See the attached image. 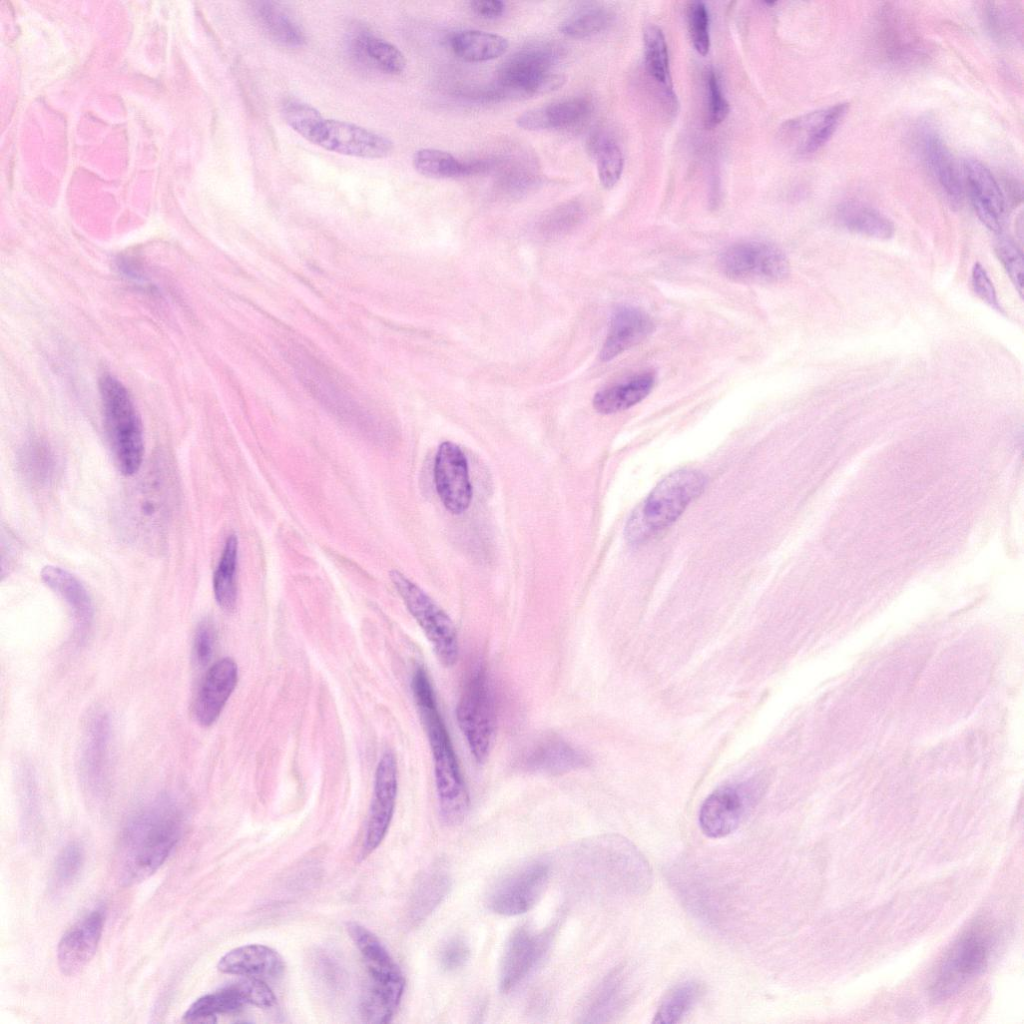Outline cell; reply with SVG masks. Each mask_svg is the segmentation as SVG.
<instances>
[{
    "mask_svg": "<svg viewBox=\"0 0 1024 1024\" xmlns=\"http://www.w3.org/2000/svg\"><path fill=\"white\" fill-rule=\"evenodd\" d=\"M104 424L120 472L134 475L142 465L143 432L140 417L126 387L113 375L100 378Z\"/></svg>",
    "mask_w": 1024,
    "mask_h": 1024,
    "instance_id": "cell-7",
    "label": "cell"
},
{
    "mask_svg": "<svg viewBox=\"0 0 1024 1024\" xmlns=\"http://www.w3.org/2000/svg\"><path fill=\"white\" fill-rule=\"evenodd\" d=\"M253 11L260 26L274 41L290 47L305 43L306 37L302 28L277 3L255 2Z\"/></svg>",
    "mask_w": 1024,
    "mask_h": 1024,
    "instance_id": "cell-33",
    "label": "cell"
},
{
    "mask_svg": "<svg viewBox=\"0 0 1024 1024\" xmlns=\"http://www.w3.org/2000/svg\"><path fill=\"white\" fill-rule=\"evenodd\" d=\"M706 118L707 128H714L721 124L729 114V103L725 98L720 80L713 69L706 72Z\"/></svg>",
    "mask_w": 1024,
    "mask_h": 1024,
    "instance_id": "cell-47",
    "label": "cell"
},
{
    "mask_svg": "<svg viewBox=\"0 0 1024 1024\" xmlns=\"http://www.w3.org/2000/svg\"><path fill=\"white\" fill-rule=\"evenodd\" d=\"M238 681V668L231 658H222L207 671L195 701V717L203 726L220 716Z\"/></svg>",
    "mask_w": 1024,
    "mask_h": 1024,
    "instance_id": "cell-21",
    "label": "cell"
},
{
    "mask_svg": "<svg viewBox=\"0 0 1024 1024\" xmlns=\"http://www.w3.org/2000/svg\"><path fill=\"white\" fill-rule=\"evenodd\" d=\"M217 968L225 974L272 978L284 971L285 964L274 949L261 944H248L227 952L219 960Z\"/></svg>",
    "mask_w": 1024,
    "mask_h": 1024,
    "instance_id": "cell-26",
    "label": "cell"
},
{
    "mask_svg": "<svg viewBox=\"0 0 1024 1024\" xmlns=\"http://www.w3.org/2000/svg\"><path fill=\"white\" fill-rule=\"evenodd\" d=\"M368 972V986L361 1000V1015L368 1023H386L396 1011L405 986L401 970L379 939L365 927H348Z\"/></svg>",
    "mask_w": 1024,
    "mask_h": 1024,
    "instance_id": "cell-5",
    "label": "cell"
},
{
    "mask_svg": "<svg viewBox=\"0 0 1024 1024\" xmlns=\"http://www.w3.org/2000/svg\"><path fill=\"white\" fill-rule=\"evenodd\" d=\"M984 18L990 34L999 41L1013 40L1018 32L1017 13L999 3H987Z\"/></svg>",
    "mask_w": 1024,
    "mask_h": 1024,
    "instance_id": "cell-46",
    "label": "cell"
},
{
    "mask_svg": "<svg viewBox=\"0 0 1024 1024\" xmlns=\"http://www.w3.org/2000/svg\"><path fill=\"white\" fill-rule=\"evenodd\" d=\"M282 115L287 124L306 139L324 119L315 108L296 100L283 104Z\"/></svg>",
    "mask_w": 1024,
    "mask_h": 1024,
    "instance_id": "cell-48",
    "label": "cell"
},
{
    "mask_svg": "<svg viewBox=\"0 0 1024 1024\" xmlns=\"http://www.w3.org/2000/svg\"><path fill=\"white\" fill-rule=\"evenodd\" d=\"M592 111L590 100L575 97L528 110L516 119V123L529 131L571 128L587 120Z\"/></svg>",
    "mask_w": 1024,
    "mask_h": 1024,
    "instance_id": "cell-27",
    "label": "cell"
},
{
    "mask_svg": "<svg viewBox=\"0 0 1024 1024\" xmlns=\"http://www.w3.org/2000/svg\"><path fill=\"white\" fill-rule=\"evenodd\" d=\"M546 937L526 927L517 929L508 940L500 965L502 992L513 990L536 966L544 953Z\"/></svg>",
    "mask_w": 1024,
    "mask_h": 1024,
    "instance_id": "cell-19",
    "label": "cell"
},
{
    "mask_svg": "<svg viewBox=\"0 0 1024 1024\" xmlns=\"http://www.w3.org/2000/svg\"><path fill=\"white\" fill-rule=\"evenodd\" d=\"M994 933L984 922L969 926L949 947L932 977L929 994L943 1001L965 987L987 967Z\"/></svg>",
    "mask_w": 1024,
    "mask_h": 1024,
    "instance_id": "cell-8",
    "label": "cell"
},
{
    "mask_svg": "<svg viewBox=\"0 0 1024 1024\" xmlns=\"http://www.w3.org/2000/svg\"><path fill=\"white\" fill-rule=\"evenodd\" d=\"M549 873L547 863L534 861L507 875L496 884L488 897L491 910L506 916L527 912L542 894Z\"/></svg>",
    "mask_w": 1024,
    "mask_h": 1024,
    "instance_id": "cell-14",
    "label": "cell"
},
{
    "mask_svg": "<svg viewBox=\"0 0 1024 1024\" xmlns=\"http://www.w3.org/2000/svg\"><path fill=\"white\" fill-rule=\"evenodd\" d=\"M705 484L704 475L692 469L667 475L631 514L625 528L627 540L637 545L669 527L702 493Z\"/></svg>",
    "mask_w": 1024,
    "mask_h": 1024,
    "instance_id": "cell-4",
    "label": "cell"
},
{
    "mask_svg": "<svg viewBox=\"0 0 1024 1024\" xmlns=\"http://www.w3.org/2000/svg\"><path fill=\"white\" fill-rule=\"evenodd\" d=\"M459 727L471 754L483 763L492 747L496 730V708L486 668L476 665L470 672L456 708Z\"/></svg>",
    "mask_w": 1024,
    "mask_h": 1024,
    "instance_id": "cell-9",
    "label": "cell"
},
{
    "mask_svg": "<svg viewBox=\"0 0 1024 1024\" xmlns=\"http://www.w3.org/2000/svg\"><path fill=\"white\" fill-rule=\"evenodd\" d=\"M583 216L584 210L579 202H568L555 208L541 220L539 232L549 238L561 236L577 226Z\"/></svg>",
    "mask_w": 1024,
    "mask_h": 1024,
    "instance_id": "cell-45",
    "label": "cell"
},
{
    "mask_svg": "<svg viewBox=\"0 0 1024 1024\" xmlns=\"http://www.w3.org/2000/svg\"><path fill=\"white\" fill-rule=\"evenodd\" d=\"M450 888V879L441 870L430 871L420 882L414 901V913L422 918L433 911Z\"/></svg>",
    "mask_w": 1024,
    "mask_h": 1024,
    "instance_id": "cell-44",
    "label": "cell"
},
{
    "mask_svg": "<svg viewBox=\"0 0 1024 1024\" xmlns=\"http://www.w3.org/2000/svg\"><path fill=\"white\" fill-rule=\"evenodd\" d=\"M494 165L493 160L490 159H479L467 162H462V175H476L482 174L490 170Z\"/></svg>",
    "mask_w": 1024,
    "mask_h": 1024,
    "instance_id": "cell-57",
    "label": "cell"
},
{
    "mask_svg": "<svg viewBox=\"0 0 1024 1024\" xmlns=\"http://www.w3.org/2000/svg\"><path fill=\"white\" fill-rule=\"evenodd\" d=\"M996 253L1017 291L1023 293V257L1018 248L1008 239H1000Z\"/></svg>",
    "mask_w": 1024,
    "mask_h": 1024,
    "instance_id": "cell-51",
    "label": "cell"
},
{
    "mask_svg": "<svg viewBox=\"0 0 1024 1024\" xmlns=\"http://www.w3.org/2000/svg\"><path fill=\"white\" fill-rule=\"evenodd\" d=\"M688 31L694 49L706 55L710 49L709 12L701 1L691 2L687 12Z\"/></svg>",
    "mask_w": 1024,
    "mask_h": 1024,
    "instance_id": "cell-49",
    "label": "cell"
},
{
    "mask_svg": "<svg viewBox=\"0 0 1024 1024\" xmlns=\"http://www.w3.org/2000/svg\"><path fill=\"white\" fill-rule=\"evenodd\" d=\"M109 723L103 716L95 718L88 731L83 765L88 781L92 785L102 782L107 754Z\"/></svg>",
    "mask_w": 1024,
    "mask_h": 1024,
    "instance_id": "cell-39",
    "label": "cell"
},
{
    "mask_svg": "<svg viewBox=\"0 0 1024 1024\" xmlns=\"http://www.w3.org/2000/svg\"><path fill=\"white\" fill-rule=\"evenodd\" d=\"M876 34L878 47L889 61L906 65L920 57V40L905 17L892 7H886L881 11Z\"/></svg>",
    "mask_w": 1024,
    "mask_h": 1024,
    "instance_id": "cell-24",
    "label": "cell"
},
{
    "mask_svg": "<svg viewBox=\"0 0 1024 1024\" xmlns=\"http://www.w3.org/2000/svg\"><path fill=\"white\" fill-rule=\"evenodd\" d=\"M470 956L466 942L461 938L450 939L441 949L440 962L447 971H455L465 965Z\"/></svg>",
    "mask_w": 1024,
    "mask_h": 1024,
    "instance_id": "cell-54",
    "label": "cell"
},
{
    "mask_svg": "<svg viewBox=\"0 0 1024 1024\" xmlns=\"http://www.w3.org/2000/svg\"><path fill=\"white\" fill-rule=\"evenodd\" d=\"M836 216L844 228L863 236L888 239L894 234V225L885 215L859 202L841 204Z\"/></svg>",
    "mask_w": 1024,
    "mask_h": 1024,
    "instance_id": "cell-32",
    "label": "cell"
},
{
    "mask_svg": "<svg viewBox=\"0 0 1024 1024\" xmlns=\"http://www.w3.org/2000/svg\"><path fill=\"white\" fill-rule=\"evenodd\" d=\"M43 582L60 595L72 610L77 630L83 634L93 618L91 598L81 582L68 571L48 565L41 571Z\"/></svg>",
    "mask_w": 1024,
    "mask_h": 1024,
    "instance_id": "cell-28",
    "label": "cell"
},
{
    "mask_svg": "<svg viewBox=\"0 0 1024 1024\" xmlns=\"http://www.w3.org/2000/svg\"><path fill=\"white\" fill-rule=\"evenodd\" d=\"M702 992V985L696 981H684L677 984L662 1000L653 1023L674 1024L679 1022L696 1004Z\"/></svg>",
    "mask_w": 1024,
    "mask_h": 1024,
    "instance_id": "cell-38",
    "label": "cell"
},
{
    "mask_svg": "<svg viewBox=\"0 0 1024 1024\" xmlns=\"http://www.w3.org/2000/svg\"><path fill=\"white\" fill-rule=\"evenodd\" d=\"M612 20V12L605 7H587L567 18L561 24L560 31L567 37L583 39L605 31Z\"/></svg>",
    "mask_w": 1024,
    "mask_h": 1024,
    "instance_id": "cell-41",
    "label": "cell"
},
{
    "mask_svg": "<svg viewBox=\"0 0 1024 1024\" xmlns=\"http://www.w3.org/2000/svg\"><path fill=\"white\" fill-rule=\"evenodd\" d=\"M561 55V47L549 42L522 48L501 65L496 82L488 87L491 101L527 98L560 88L564 78L552 68Z\"/></svg>",
    "mask_w": 1024,
    "mask_h": 1024,
    "instance_id": "cell-6",
    "label": "cell"
},
{
    "mask_svg": "<svg viewBox=\"0 0 1024 1024\" xmlns=\"http://www.w3.org/2000/svg\"><path fill=\"white\" fill-rule=\"evenodd\" d=\"M644 66L645 71L660 91V97L671 111L676 107V97L670 76L668 49L662 30L656 25H649L644 30Z\"/></svg>",
    "mask_w": 1024,
    "mask_h": 1024,
    "instance_id": "cell-29",
    "label": "cell"
},
{
    "mask_svg": "<svg viewBox=\"0 0 1024 1024\" xmlns=\"http://www.w3.org/2000/svg\"><path fill=\"white\" fill-rule=\"evenodd\" d=\"M412 691L432 752L441 817L447 825L460 824L469 810V794L430 679L421 667L413 675Z\"/></svg>",
    "mask_w": 1024,
    "mask_h": 1024,
    "instance_id": "cell-2",
    "label": "cell"
},
{
    "mask_svg": "<svg viewBox=\"0 0 1024 1024\" xmlns=\"http://www.w3.org/2000/svg\"><path fill=\"white\" fill-rule=\"evenodd\" d=\"M965 181L976 214L990 230L998 232L1005 210L1004 195L992 173L979 161H964Z\"/></svg>",
    "mask_w": 1024,
    "mask_h": 1024,
    "instance_id": "cell-22",
    "label": "cell"
},
{
    "mask_svg": "<svg viewBox=\"0 0 1024 1024\" xmlns=\"http://www.w3.org/2000/svg\"><path fill=\"white\" fill-rule=\"evenodd\" d=\"M622 991V975L619 971L613 972L595 991L587 1009L586 1021H605L620 1005Z\"/></svg>",
    "mask_w": 1024,
    "mask_h": 1024,
    "instance_id": "cell-42",
    "label": "cell"
},
{
    "mask_svg": "<svg viewBox=\"0 0 1024 1024\" xmlns=\"http://www.w3.org/2000/svg\"><path fill=\"white\" fill-rule=\"evenodd\" d=\"M434 481L444 506L453 514L463 513L470 505L472 486L467 460L459 446L443 442L434 462Z\"/></svg>",
    "mask_w": 1024,
    "mask_h": 1024,
    "instance_id": "cell-16",
    "label": "cell"
},
{
    "mask_svg": "<svg viewBox=\"0 0 1024 1024\" xmlns=\"http://www.w3.org/2000/svg\"><path fill=\"white\" fill-rule=\"evenodd\" d=\"M413 166L418 173L431 178L462 175V161L439 149L425 148L416 151L413 156Z\"/></svg>",
    "mask_w": 1024,
    "mask_h": 1024,
    "instance_id": "cell-43",
    "label": "cell"
},
{
    "mask_svg": "<svg viewBox=\"0 0 1024 1024\" xmlns=\"http://www.w3.org/2000/svg\"><path fill=\"white\" fill-rule=\"evenodd\" d=\"M589 764V758L579 749L558 737H545L521 758V766L531 772L549 775L564 774Z\"/></svg>",
    "mask_w": 1024,
    "mask_h": 1024,
    "instance_id": "cell-23",
    "label": "cell"
},
{
    "mask_svg": "<svg viewBox=\"0 0 1024 1024\" xmlns=\"http://www.w3.org/2000/svg\"><path fill=\"white\" fill-rule=\"evenodd\" d=\"M472 11L481 18L496 19L505 12V3L500 0H476L470 2Z\"/></svg>",
    "mask_w": 1024,
    "mask_h": 1024,
    "instance_id": "cell-56",
    "label": "cell"
},
{
    "mask_svg": "<svg viewBox=\"0 0 1024 1024\" xmlns=\"http://www.w3.org/2000/svg\"><path fill=\"white\" fill-rule=\"evenodd\" d=\"M246 1004L261 1008H269L276 1002V997L269 986L261 978L245 977L236 982Z\"/></svg>",
    "mask_w": 1024,
    "mask_h": 1024,
    "instance_id": "cell-52",
    "label": "cell"
},
{
    "mask_svg": "<svg viewBox=\"0 0 1024 1024\" xmlns=\"http://www.w3.org/2000/svg\"><path fill=\"white\" fill-rule=\"evenodd\" d=\"M131 487L120 503V529L143 548L161 546L171 516L172 482L162 462L153 465Z\"/></svg>",
    "mask_w": 1024,
    "mask_h": 1024,
    "instance_id": "cell-3",
    "label": "cell"
},
{
    "mask_svg": "<svg viewBox=\"0 0 1024 1024\" xmlns=\"http://www.w3.org/2000/svg\"><path fill=\"white\" fill-rule=\"evenodd\" d=\"M724 274L741 282H774L789 273L786 255L775 245L745 241L725 249L720 257Z\"/></svg>",
    "mask_w": 1024,
    "mask_h": 1024,
    "instance_id": "cell-12",
    "label": "cell"
},
{
    "mask_svg": "<svg viewBox=\"0 0 1024 1024\" xmlns=\"http://www.w3.org/2000/svg\"><path fill=\"white\" fill-rule=\"evenodd\" d=\"M587 149L596 159L601 185L606 189L614 187L624 167L623 154L618 144L606 133L595 131L588 138Z\"/></svg>",
    "mask_w": 1024,
    "mask_h": 1024,
    "instance_id": "cell-36",
    "label": "cell"
},
{
    "mask_svg": "<svg viewBox=\"0 0 1024 1024\" xmlns=\"http://www.w3.org/2000/svg\"><path fill=\"white\" fill-rule=\"evenodd\" d=\"M763 779L753 777L714 790L699 811V825L711 838L724 837L738 828L763 793Z\"/></svg>",
    "mask_w": 1024,
    "mask_h": 1024,
    "instance_id": "cell-11",
    "label": "cell"
},
{
    "mask_svg": "<svg viewBox=\"0 0 1024 1024\" xmlns=\"http://www.w3.org/2000/svg\"><path fill=\"white\" fill-rule=\"evenodd\" d=\"M20 465L26 480L34 486L47 485L55 473V458L50 447L39 440L25 445L20 454Z\"/></svg>",
    "mask_w": 1024,
    "mask_h": 1024,
    "instance_id": "cell-40",
    "label": "cell"
},
{
    "mask_svg": "<svg viewBox=\"0 0 1024 1024\" xmlns=\"http://www.w3.org/2000/svg\"><path fill=\"white\" fill-rule=\"evenodd\" d=\"M83 862L82 847L76 842L66 845L56 859L54 868L56 885L60 887L70 885L79 875Z\"/></svg>",
    "mask_w": 1024,
    "mask_h": 1024,
    "instance_id": "cell-50",
    "label": "cell"
},
{
    "mask_svg": "<svg viewBox=\"0 0 1024 1024\" xmlns=\"http://www.w3.org/2000/svg\"><path fill=\"white\" fill-rule=\"evenodd\" d=\"M848 107V103H837L790 119L780 128V138L797 155L813 154L833 136Z\"/></svg>",
    "mask_w": 1024,
    "mask_h": 1024,
    "instance_id": "cell-15",
    "label": "cell"
},
{
    "mask_svg": "<svg viewBox=\"0 0 1024 1024\" xmlns=\"http://www.w3.org/2000/svg\"><path fill=\"white\" fill-rule=\"evenodd\" d=\"M182 833V814L175 803L160 798L136 812L120 835L116 866L124 885L139 883L166 861Z\"/></svg>",
    "mask_w": 1024,
    "mask_h": 1024,
    "instance_id": "cell-1",
    "label": "cell"
},
{
    "mask_svg": "<svg viewBox=\"0 0 1024 1024\" xmlns=\"http://www.w3.org/2000/svg\"><path fill=\"white\" fill-rule=\"evenodd\" d=\"M238 560V539L231 534L226 539L221 557L213 575V591L218 605L231 611L237 601L236 570Z\"/></svg>",
    "mask_w": 1024,
    "mask_h": 1024,
    "instance_id": "cell-35",
    "label": "cell"
},
{
    "mask_svg": "<svg viewBox=\"0 0 1024 1024\" xmlns=\"http://www.w3.org/2000/svg\"><path fill=\"white\" fill-rule=\"evenodd\" d=\"M455 55L468 62L493 60L504 54L508 41L497 34L479 30L460 31L450 39Z\"/></svg>",
    "mask_w": 1024,
    "mask_h": 1024,
    "instance_id": "cell-34",
    "label": "cell"
},
{
    "mask_svg": "<svg viewBox=\"0 0 1024 1024\" xmlns=\"http://www.w3.org/2000/svg\"><path fill=\"white\" fill-rule=\"evenodd\" d=\"M216 631L214 624L206 619L199 623L194 638V656L199 665H206L214 651Z\"/></svg>",
    "mask_w": 1024,
    "mask_h": 1024,
    "instance_id": "cell-53",
    "label": "cell"
},
{
    "mask_svg": "<svg viewBox=\"0 0 1024 1024\" xmlns=\"http://www.w3.org/2000/svg\"><path fill=\"white\" fill-rule=\"evenodd\" d=\"M326 150L361 158H384L393 150L387 137L358 125L323 119L307 138Z\"/></svg>",
    "mask_w": 1024,
    "mask_h": 1024,
    "instance_id": "cell-13",
    "label": "cell"
},
{
    "mask_svg": "<svg viewBox=\"0 0 1024 1024\" xmlns=\"http://www.w3.org/2000/svg\"><path fill=\"white\" fill-rule=\"evenodd\" d=\"M390 578L410 614L429 640L438 660L446 667L453 666L459 656V643L455 626L419 586L397 570Z\"/></svg>",
    "mask_w": 1024,
    "mask_h": 1024,
    "instance_id": "cell-10",
    "label": "cell"
},
{
    "mask_svg": "<svg viewBox=\"0 0 1024 1024\" xmlns=\"http://www.w3.org/2000/svg\"><path fill=\"white\" fill-rule=\"evenodd\" d=\"M246 1002L236 983L197 999L183 1015L187 1022H215L216 1015L239 1010Z\"/></svg>",
    "mask_w": 1024,
    "mask_h": 1024,
    "instance_id": "cell-37",
    "label": "cell"
},
{
    "mask_svg": "<svg viewBox=\"0 0 1024 1024\" xmlns=\"http://www.w3.org/2000/svg\"><path fill=\"white\" fill-rule=\"evenodd\" d=\"M355 56L378 70L391 75L400 74L406 66L403 53L390 42L360 29L351 37Z\"/></svg>",
    "mask_w": 1024,
    "mask_h": 1024,
    "instance_id": "cell-31",
    "label": "cell"
},
{
    "mask_svg": "<svg viewBox=\"0 0 1024 1024\" xmlns=\"http://www.w3.org/2000/svg\"><path fill=\"white\" fill-rule=\"evenodd\" d=\"M655 380V374L651 371L637 374L597 392L593 398V406L601 414H612L628 409L651 392Z\"/></svg>",
    "mask_w": 1024,
    "mask_h": 1024,
    "instance_id": "cell-30",
    "label": "cell"
},
{
    "mask_svg": "<svg viewBox=\"0 0 1024 1024\" xmlns=\"http://www.w3.org/2000/svg\"><path fill=\"white\" fill-rule=\"evenodd\" d=\"M971 283L975 294L990 307L999 310L996 291L986 270L980 263L973 266Z\"/></svg>",
    "mask_w": 1024,
    "mask_h": 1024,
    "instance_id": "cell-55",
    "label": "cell"
},
{
    "mask_svg": "<svg viewBox=\"0 0 1024 1024\" xmlns=\"http://www.w3.org/2000/svg\"><path fill=\"white\" fill-rule=\"evenodd\" d=\"M104 926L102 910H93L78 920L62 936L57 946V961L62 974L72 976L94 956Z\"/></svg>",
    "mask_w": 1024,
    "mask_h": 1024,
    "instance_id": "cell-18",
    "label": "cell"
},
{
    "mask_svg": "<svg viewBox=\"0 0 1024 1024\" xmlns=\"http://www.w3.org/2000/svg\"><path fill=\"white\" fill-rule=\"evenodd\" d=\"M397 764L392 753L386 752L378 762L373 798L369 811L364 851L375 850L384 839L389 828L397 796Z\"/></svg>",
    "mask_w": 1024,
    "mask_h": 1024,
    "instance_id": "cell-17",
    "label": "cell"
},
{
    "mask_svg": "<svg viewBox=\"0 0 1024 1024\" xmlns=\"http://www.w3.org/2000/svg\"><path fill=\"white\" fill-rule=\"evenodd\" d=\"M924 162L949 204L958 207L962 202L963 187L955 160L938 132L925 125L919 135Z\"/></svg>",
    "mask_w": 1024,
    "mask_h": 1024,
    "instance_id": "cell-20",
    "label": "cell"
},
{
    "mask_svg": "<svg viewBox=\"0 0 1024 1024\" xmlns=\"http://www.w3.org/2000/svg\"><path fill=\"white\" fill-rule=\"evenodd\" d=\"M654 330L651 318L642 310L622 306L612 315L608 334L599 353L602 361H610L647 338Z\"/></svg>",
    "mask_w": 1024,
    "mask_h": 1024,
    "instance_id": "cell-25",
    "label": "cell"
}]
</instances>
